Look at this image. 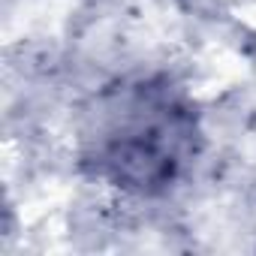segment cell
<instances>
[{
    "instance_id": "cell-1",
    "label": "cell",
    "mask_w": 256,
    "mask_h": 256,
    "mask_svg": "<svg viewBox=\"0 0 256 256\" xmlns=\"http://www.w3.org/2000/svg\"><path fill=\"white\" fill-rule=\"evenodd\" d=\"M94 157L118 187L166 190L196 157V118L169 84H136L100 108Z\"/></svg>"
}]
</instances>
